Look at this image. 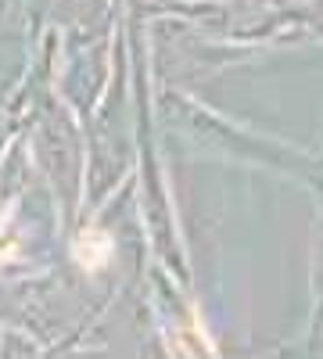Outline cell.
Listing matches in <instances>:
<instances>
[{
	"mask_svg": "<svg viewBox=\"0 0 323 359\" xmlns=\"http://www.w3.org/2000/svg\"><path fill=\"white\" fill-rule=\"evenodd\" d=\"M76 259H79L86 269H97V266L108 259V237L97 233V230H86L79 241H76Z\"/></svg>",
	"mask_w": 323,
	"mask_h": 359,
	"instance_id": "obj_1",
	"label": "cell"
}]
</instances>
